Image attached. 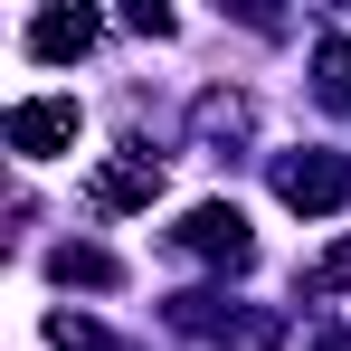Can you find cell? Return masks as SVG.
<instances>
[{
  "label": "cell",
  "mask_w": 351,
  "mask_h": 351,
  "mask_svg": "<svg viewBox=\"0 0 351 351\" xmlns=\"http://www.w3.org/2000/svg\"><path fill=\"white\" fill-rule=\"evenodd\" d=\"M342 190H351V180L332 171V162H285V199H294V209H332Z\"/></svg>",
  "instance_id": "obj_2"
},
{
  "label": "cell",
  "mask_w": 351,
  "mask_h": 351,
  "mask_svg": "<svg viewBox=\"0 0 351 351\" xmlns=\"http://www.w3.org/2000/svg\"><path fill=\"white\" fill-rule=\"evenodd\" d=\"M66 133H76V105H19V114H10V143H19V152H48Z\"/></svg>",
  "instance_id": "obj_1"
},
{
  "label": "cell",
  "mask_w": 351,
  "mask_h": 351,
  "mask_svg": "<svg viewBox=\"0 0 351 351\" xmlns=\"http://www.w3.org/2000/svg\"><path fill=\"white\" fill-rule=\"evenodd\" d=\"M86 38H95V29H86V19H66V10H48V19L29 29V48H38V58H76Z\"/></svg>",
  "instance_id": "obj_3"
}]
</instances>
